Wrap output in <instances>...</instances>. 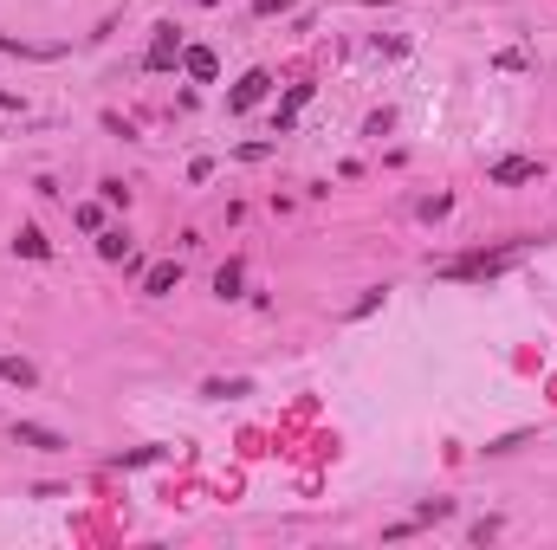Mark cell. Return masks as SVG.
<instances>
[{
    "label": "cell",
    "instance_id": "cell-1",
    "mask_svg": "<svg viewBox=\"0 0 557 550\" xmlns=\"http://www.w3.org/2000/svg\"><path fill=\"white\" fill-rule=\"evenodd\" d=\"M525 246L532 240H512V246H493V253H467V259H447L441 279H499V272H512L525 259Z\"/></svg>",
    "mask_w": 557,
    "mask_h": 550
},
{
    "label": "cell",
    "instance_id": "cell-2",
    "mask_svg": "<svg viewBox=\"0 0 557 550\" xmlns=\"http://www.w3.org/2000/svg\"><path fill=\"white\" fill-rule=\"evenodd\" d=\"M182 26L175 20H162L156 33H149V52H143V72H175V65H182Z\"/></svg>",
    "mask_w": 557,
    "mask_h": 550
},
{
    "label": "cell",
    "instance_id": "cell-3",
    "mask_svg": "<svg viewBox=\"0 0 557 550\" xmlns=\"http://www.w3.org/2000/svg\"><path fill=\"white\" fill-rule=\"evenodd\" d=\"M538 175H545V162H538V156H499L493 169H486V182H493V188H519V182H538Z\"/></svg>",
    "mask_w": 557,
    "mask_h": 550
},
{
    "label": "cell",
    "instance_id": "cell-4",
    "mask_svg": "<svg viewBox=\"0 0 557 550\" xmlns=\"http://www.w3.org/2000/svg\"><path fill=\"white\" fill-rule=\"evenodd\" d=\"M266 91H273V72H266V65H253V72L240 78L234 91H227V110H253V104L266 98Z\"/></svg>",
    "mask_w": 557,
    "mask_h": 550
},
{
    "label": "cell",
    "instance_id": "cell-5",
    "mask_svg": "<svg viewBox=\"0 0 557 550\" xmlns=\"http://www.w3.org/2000/svg\"><path fill=\"white\" fill-rule=\"evenodd\" d=\"M13 447H33V453H59V447H72L59 428H39V421H13Z\"/></svg>",
    "mask_w": 557,
    "mask_h": 550
},
{
    "label": "cell",
    "instance_id": "cell-6",
    "mask_svg": "<svg viewBox=\"0 0 557 550\" xmlns=\"http://www.w3.org/2000/svg\"><path fill=\"white\" fill-rule=\"evenodd\" d=\"M175 285H182V259H156V266L143 272V292H149V298L175 292Z\"/></svg>",
    "mask_w": 557,
    "mask_h": 550
},
{
    "label": "cell",
    "instance_id": "cell-7",
    "mask_svg": "<svg viewBox=\"0 0 557 550\" xmlns=\"http://www.w3.org/2000/svg\"><path fill=\"white\" fill-rule=\"evenodd\" d=\"M182 72L195 78V85H214V78H221V59H214L208 46H188V52H182Z\"/></svg>",
    "mask_w": 557,
    "mask_h": 550
},
{
    "label": "cell",
    "instance_id": "cell-8",
    "mask_svg": "<svg viewBox=\"0 0 557 550\" xmlns=\"http://www.w3.org/2000/svg\"><path fill=\"white\" fill-rule=\"evenodd\" d=\"M311 91H318V85H292V91H285V104H279V117H273V130H279V136L298 123V110L311 104Z\"/></svg>",
    "mask_w": 557,
    "mask_h": 550
},
{
    "label": "cell",
    "instance_id": "cell-9",
    "mask_svg": "<svg viewBox=\"0 0 557 550\" xmlns=\"http://www.w3.org/2000/svg\"><path fill=\"white\" fill-rule=\"evenodd\" d=\"M0 382H13V389H33V382H39V369L26 363V356H0Z\"/></svg>",
    "mask_w": 557,
    "mask_h": 550
},
{
    "label": "cell",
    "instance_id": "cell-10",
    "mask_svg": "<svg viewBox=\"0 0 557 550\" xmlns=\"http://www.w3.org/2000/svg\"><path fill=\"white\" fill-rule=\"evenodd\" d=\"M201 395H208V402H234V395H253V382H247V376H234V382L208 376V382H201Z\"/></svg>",
    "mask_w": 557,
    "mask_h": 550
},
{
    "label": "cell",
    "instance_id": "cell-11",
    "mask_svg": "<svg viewBox=\"0 0 557 550\" xmlns=\"http://www.w3.org/2000/svg\"><path fill=\"white\" fill-rule=\"evenodd\" d=\"M13 253H20V259H46V253H52V240H46L39 227H20V233H13Z\"/></svg>",
    "mask_w": 557,
    "mask_h": 550
},
{
    "label": "cell",
    "instance_id": "cell-12",
    "mask_svg": "<svg viewBox=\"0 0 557 550\" xmlns=\"http://www.w3.org/2000/svg\"><path fill=\"white\" fill-rule=\"evenodd\" d=\"M98 253H104V259H130V233H124V227H104V233H98Z\"/></svg>",
    "mask_w": 557,
    "mask_h": 550
},
{
    "label": "cell",
    "instance_id": "cell-13",
    "mask_svg": "<svg viewBox=\"0 0 557 550\" xmlns=\"http://www.w3.org/2000/svg\"><path fill=\"white\" fill-rule=\"evenodd\" d=\"M240 279H247V272H240V259H227V266L214 272V292H221V298H240Z\"/></svg>",
    "mask_w": 557,
    "mask_h": 550
},
{
    "label": "cell",
    "instance_id": "cell-14",
    "mask_svg": "<svg viewBox=\"0 0 557 550\" xmlns=\"http://www.w3.org/2000/svg\"><path fill=\"white\" fill-rule=\"evenodd\" d=\"M415 518H421V525H441V518H454V499H428Z\"/></svg>",
    "mask_w": 557,
    "mask_h": 550
},
{
    "label": "cell",
    "instance_id": "cell-15",
    "mask_svg": "<svg viewBox=\"0 0 557 550\" xmlns=\"http://www.w3.org/2000/svg\"><path fill=\"white\" fill-rule=\"evenodd\" d=\"M195 7H221V0H195Z\"/></svg>",
    "mask_w": 557,
    "mask_h": 550
}]
</instances>
